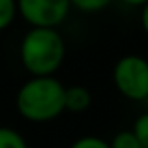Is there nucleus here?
Instances as JSON below:
<instances>
[{
    "mask_svg": "<svg viewBox=\"0 0 148 148\" xmlns=\"http://www.w3.org/2000/svg\"><path fill=\"white\" fill-rule=\"evenodd\" d=\"M66 86L56 77H30L15 96L17 112L25 120L43 124L58 118L64 111Z\"/></svg>",
    "mask_w": 148,
    "mask_h": 148,
    "instance_id": "f03ea898",
    "label": "nucleus"
},
{
    "mask_svg": "<svg viewBox=\"0 0 148 148\" xmlns=\"http://www.w3.org/2000/svg\"><path fill=\"white\" fill-rule=\"evenodd\" d=\"M66 58V41L58 28H30L19 45V60L32 77H53Z\"/></svg>",
    "mask_w": 148,
    "mask_h": 148,
    "instance_id": "f257e3e1",
    "label": "nucleus"
},
{
    "mask_svg": "<svg viewBox=\"0 0 148 148\" xmlns=\"http://www.w3.org/2000/svg\"><path fill=\"white\" fill-rule=\"evenodd\" d=\"M131 131H133V135L137 137V141L141 143V146L148 148V111L143 112L141 116H137V120L133 122Z\"/></svg>",
    "mask_w": 148,
    "mask_h": 148,
    "instance_id": "9d476101",
    "label": "nucleus"
},
{
    "mask_svg": "<svg viewBox=\"0 0 148 148\" xmlns=\"http://www.w3.org/2000/svg\"><path fill=\"white\" fill-rule=\"evenodd\" d=\"M17 15L30 28H58L68 19L69 0H15Z\"/></svg>",
    "mask_w": 148,
    "mask_h": 148,
    "instance_id": "20e7f679",
    "label": "nucleus"
},
{
    "mask_svg": "<svg viewBox=\"0 0 148 148\" xmlns=\"http://www.w3.org/2000/svg\"><path fill=\"white\" fill-rule=\"evenodd\" d=\"M92 105V92L83 84H71L64 90V111L68 112H84Z\"/></svg>",
    "mask_w": 148,
    "mask_h": 148,
    "instance_id": "39448f33",
    "label": "nucleus"
},
{
    "mask_svg": "<svg viewBox=\"0 0 148 148\" xmlns=\"http://www.w3.org/2000/svg\"><path fill=\"white\" fill-rule=\"evenodd\" d=\"M145 101H146V107H148V98H146V99H145Z\"/></svg>",
    "mask_w": 148,
    "mask_h": 148,
    "instance_id": "4468645a",
    "label": "nucleus"
},
{
    "mask_svg": "<svg viewBox=\"0 0 148 148\" xmlns=\"http://www.w3.org/2000/svg\"><path fill=\"white\" fill-rule=\"evenodd\" d=\"M114 0H69L71 8L84 11V13H98V11L109 8Z\"/></svg>",
    "mask_w": 148,
    "mask_h": 148,
    "instance_id": "1a4fd4ad",
    "label": "nucleus"
},
{
    "mask_svg": "<svg viewBox=\"0 0 148 148\" xmlns=\"http://www.w3.org/2000/svg\"><path fill=\"white\" fill-rule=\"evenodd\" d=\"M15 17H17L15 0H0V32L13 25Z\"/></svg>",
    "mask_w": 148,
    "mask_h": 148,
    "instance_id": "6e6552de",
    "label": "nucleus"
},
{
    "mask_svg": "<svg viewBox=\"0 0 148 148\" xmlns=\"http://www.w3.org/2000/svg\"><path fill=\"white\" fill-rule=\"evenodd\" d=\"M141 25H143V30L146 32V36H148V2L145 4V6L141 8Z\"/></svg>",
    "mask_w": 148,
    "mask_h": 148,
    "instance_id": "f8f14e48",
    "label": "nucleus"
},
{
    "mask_svg": "<svg viewBox=\"0 0 148 148\" xmlns=\"http://www.w3.org/2000/svg\"><path fill=\"white\" fill-rule=\"evenodd\" d=\"M112 83L126 99L145 101L148 98V60L141 54H126L112 68Z\"/></svg>",
    "mask_w": 148,
    "mask_h": 148,
    "instance_id": "7ed1b4c3",
    "label": "nucleus"
},
{
    "mask_svg": "<svg viewBox=\"0 0 148 148\" xmlns=\"http://www.w3.org/2000/svg\"><path fill=\"white\" fill-rule=\"evenodd\" d=\"M120 2H124L126 6H131V8H143L148 0H120Z\"/></svg>",
    "mask_w": 148,
    "mask_h": 148,
    "instance_id": "ddd939ff",
    "label": "nucleus"
},
{
    "mask_svg": "<svg viewBox=\"0 0 148 148\" xmlns=\"http://www.w3.org/2000/svg\"><path fill=\"white\" fill-rule=\"evenodd\" d=\"M0 148H28V143L17 130L0 126Z\"/></svg>",
    "mask_w": 148,
    "mask_h": 148,
    "instance_id": "423d86ee",
    "label": "nucleus"
},
{
    "mask_svg": "<svg viewBox=\"0 0 148 148\" xmlns=\"http://www.w3.org/2000/svg\"><path fill=\"white\" fill-rule=\"evenodd\" d=\"M107 143H109V148H143L131 130L118 131V133H114L112 139L107 141Z\"/></svg>",
    "mask_w": 148,
    "mask_h": 148,
    "instance_id": "0eeeda50",
    "label": "nucleus"
},
{
    "mask_svg": "<svg viewBox=\"0 0 148 148\" xmlns=\"http://www.w3.org/2000/svg\"><path fill=\"white\" fill-rule=\"evenodd\" d=\"M69 148H109V143L96 135H84L77 139Z\"/></svg>",
    "mask_w": 148,
    "mask_h": 148,
    "instance_id": "9b49d317",
    "label": "nucleus"
}]
</instances>
